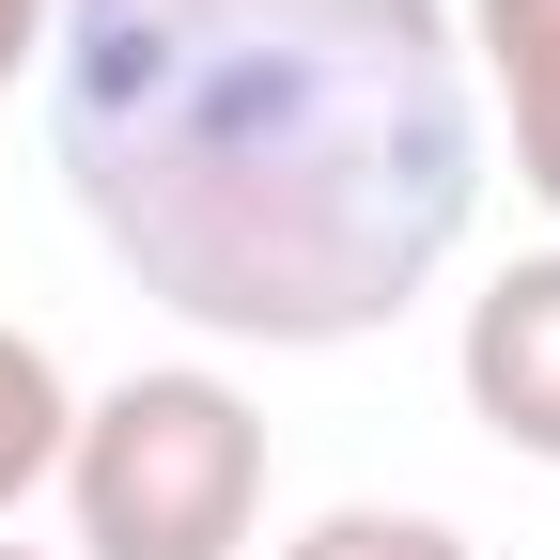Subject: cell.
Returning a JSON list of instances; mask_svg holds the SVG:
<instances>
[{
  "mask_svg": "<svg viewBox=\"0 0 560 560\" xmlns=\"http://www.w3.org/2000/svg\"><path fill=\"white\" fill-rule=\"evenodd\" d=\"M47 140L156 312L219 342H359L452 265L482 187L436 0H62Z\"/></svg>",
  "mask_w": 560,
  "mask_h": 560,
  "instance_id": "cell-1",
  "label": "cell"
},
{
  "mask_svg": "<svg viewBox=\"0 0 560 560\" xmlns=\"http://www.w3.org/2000/svg\"><path fill=\"white\" fill-rule=\"evenodd\" d=\"M62 499L94 560H234L265 514V420L219 374H140L62 436Z\"/></svg>",
  "mask_w": 560,
  "mask_h": 560,
  "instance_id": "cell-2",
  "label": "cell"
},
{
  "mask_svg": "<svg viewBox=\"0 0 560 560\" xmlns=\"http://www.w3.org/2000/svg\"><path fill=\"white\" fill-rule=\"evenodd\" d=\"M467 405L499 452L560 467V265H499L467 296Z\"/></svg>",
  "mask_w": 560,
  "mask_h": 560,
  "instance_id": "cell-3",
  "label": "cell"
},
{
  "mask_svg": "<svg viewBox=\"0 0 560 560\" xmlns=\"http://www.w3.org/2000/svg\"><path fill=\"white\" fill-rule=\"evenodd\" d=\"M482 62L514 109V172L560 202V0H482Z\"/></svg>",
  "mask_w": 560,
  "mask_h": 560,
  "instance_id": "cell-4",
  "label": "cell"
},
{
  "mask_svg": "<svg viewBox=\"0 0 560 560\" xmlns=\"http://www.w3.org/2000/svg\"><path fill=\"white\" fill-rule=\"evenodd\" d=\"M62 436H79V405H62L47 342H16V327H0V514H16L32 482L62 467Z\"/></svg>",
  "mask_w": 560,
  "mask_h": 560,
  "instance_id": "cell-5",
  "label": "cell"
},
{
  "mask_svg": "<svg viewBox=\"0 0 560 560\" xmlns=\"http://www.w3.org/2000/svg\"><path fill=\"white\" fill-rule=\"evenodd\" d=\"M280 560H467V529H436V514H327Z\"/></svg>",
  "mask_w": 560,
  "mask_h": 560,
  "instance_id": "cell-6",
  "label": "cell"
},
{
  "mask_svg": "<svg viewBox=\"0 0 560 560\" xmlns=\"http://www.w3.org/2000/svg\"><path fill=\"white\" fill-rule=\"evenodd\" d=\"M47 47V0H0V94H16V62Z\"/></svg>",
  "mask_w": 560,
  "mask_h": 560,
  "instance_id": "cell-7",
  "label": "cell"
},
{
  "mask_svg": "<svg viewBox=\"0 0 560 560\" xmlns=\"http://www.w3.org/2000/svg\"><path fill=\"white\" fill-rule=\"evenodd\" d=\"M0 560H32V545H0Z\"/></svg>",
  "mask_w": 560,
  "mask_h": 560,
  "instance_id": "cell-8",
  "label": "cell"
}]
</instances>
